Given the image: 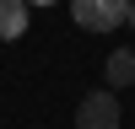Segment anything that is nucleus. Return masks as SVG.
<instances>
[{
    "label": "nucleus",
    "instance_id": "1",
    "mask_svg": "<svg viewBox=\"0 0 135 129\" xmlns=\"http://www.w3.org/2000/svg\"><path fill=\"white\" fill-rule=\"evenodd\" d=\"M70 16L86 32H114L130 22V0H70Z\"/></svg>",
    "mask_w": 135,
    "mask_h": 129
},
{
    "label": "nucleus",
    "instance_id": "2",
    "mask_svg": "<svg viewBox=\"0 0 135 129\" xmlns=\"http://www.w3.org/2000/svg\"><path fill=\"white\" fill-rule=\"evenodd\" d=\"M119 118L124 113H119V97L108 92V86L103 92H86L81 108H76V129H119Z\"/></svg>",
    "mask_w": 135,
    "mask_h": 129
},
{
    "label": "nucleus",
    "instance_id": "3",
    "mask_svg": "<svg viewBox=\"0 0 135 129\" xmlns=\"http://www.w3.org/2000/svg\"><path fill=\"white\" fill-rule=\"evenodd\" d=\"M103 81H108V92H119V86H135V49H114V54H108Z\"/></svg>",
    "mask_w": 135,
    "mask_h": 129
},
{
    "label": "nucleus",
    "instance_id": "4",
    "mask_svg": "<svg viewBox=\"0 0 135 129\" xmlns=\"http://www.w3.org/2000/svg\"><path fill=\"white\" fill-rule=\"evenodd\" d=\"M27 0H0V38H6V43H16L22 38V32H27Z\"/></svg>",
    "mask_w": 135,
    "mask_h": 129
},
{
    "label": "nucleus",
    "instance_id": "5",
    "mask_svg": "<svg viewBox=\"0 0 135 129\" xmlns=\"http://www.w3.org/2000/svg\"><path fill=\"white\" fill-rule=\"evenodd\" d=\"M27 6H60V0H27Z\"/></svg>",
    "mask_w": 135,
    "mask_h": 129
},
{
    "label": "nucleus",
    "instance_id": "6",
    "mask_svg": "<svg viewBox=\"0 0 135 129\" xmlns=\"http://www.w3.org/2000/svg\"><path fill=\"white\" fill-rule=\"evenodd\" d=\"M130 27H135V0H130Z\"/></svg>",
    "mask_w": 135,
    "mask_h": 129
}]
</instances>
